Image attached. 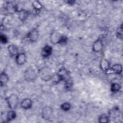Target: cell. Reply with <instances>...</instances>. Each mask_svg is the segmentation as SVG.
I'll return each mask as SVG.
<instances>
[{"mask_svg": "<svg viewBox=\"0 0 123 123\" xmlns=\"http://www.w3.org/2000/svg\"><path fill=\"white\" fill-rule=\"evenodd\" d=\"M16 113L14 110H11L3 112L1 114V119L2 122H9L15 119Z\"/></svg>", "mask_w": 123, "mask_h": 123, "instance_id": "8992f818", "label": "cell"}, {"mask_svg": "<svg viewBox=\"0 0 123 123\" xmlns=\"http://www.w3.org/2000/svg\"><path fill=\"white\" fill-rule=\"evenodd\" d=\"M121 89V85L116 82L112 83L111 86V91L113 93H116L120 91Z\"/></svg>", "mask_w": 123, "mask_h": 123, "instance_id": "d6986e66", "label": "cell"}, {"mask_svg": "<svg viewBox=\"0 0 123 123\" xmlns=\"http://www.w3.org/2000/svg\"><path fill=\"white\" fill-rule=\"evenodd\" d=\"M41 116L46 121H51L53 117V110L52 108L49 106L44 107L42 110Z\"/></svg>", "mask_w": 123, "mask_h": 123, "instance_id": "5b68a950", "label": "cell"}, {"mask_svg": "<svg viewBox=\"0 0 123 123\" xmlns=\"http://www.w3.org/2000/svg\"><path fill=\"white\" fill-rule=\"evenodd\" d=\"M9 76L6 73L3 71L1 73L0 75V83L1 86H5L8 82Z\"/></svg>", "mask_w": 123, "mask_h": 123, "instance_id": "ac0fdd59", "label": "cell"}, {"mask_svg": "<svg viewBox=\"0 0 123 123\" xmlns=\"http://www.w3.org/2000/svg\"><path fill=\"white\" fill-rule=\"evenodd\" d=\"M33 102L32 100L29 98H24L20 103L21 107L25 110H28L32 108Z\"/></svg>", "mask_w": 123, "mask_h": 123, "instance_id": "4fadbf2b", "label": "cell"}, {"mask_svg": "<svg viewBox=\"0 0 123 123\" xmlns=\"http://www.w3.org/2000/svg\"><path fill=\"white\" fill-rule=\"evenodd\" d=\"M53 51L52 48L49 45H45L44 47L42 48L41 54V56L43 58H48L52 54Z\"/></svg>", "mask_w": 123, "mask_h": 123, "instance_id": "8fae6325", "label": "cell"}, {"mask_svg": "<svg viewBox=\"0 0 123 123\" xmlns=\"http://www.w3.org/2000/svg\"><path fill=\"white\" fill-rule=\"evenodd\" d=\"M27 38L31 42L37 41L39 37V31L37 28H33L27 34Z\"/></svg>", "mask_w": 123, "mask_h": 123, "instance_id": "52a82bcc", "label": "cell"}, {"mask_svg": "<svg viewBox=\"0 0 123 123\" xmlns=\"http://www.w3.org/2000/svg\"><path fill=\"white\" fill-rule=\"evenodd\" d=\"M18 15L19 19L21 21L24 22L27 19L29 16V12L25 9H22L18 11Z\"/></svg>", "mask_w": 123, "mask_h": 123, "instance_id": "2e32d148", "label": "cell"}, {"mask_svg": "<svg viewBox=\"0 0 123 123\" xmlns=\"http://www.w3.org/2000/svg\"><path fill=\"white\" fill-rule=\"evenodd\" d=\"M110 118L108 115L103 113L99 116L98 118V122L100 123H106L109 122Z\"/></svg>", "mask_w": 123, "mask_h": 123, "instance_id": "44dd1931", "label": "cell"}, {"mask_svg": "<svg viewBox=\"0 0 123 123\" xmlns=\"http://www.w3.org/2000/svg\"><path fill=\"white\" fill-rule=\"evenodd\" d=\"M8 52L11 57H15L18 53V48L14 44H10L7 47Z\"/></svg>", "mask_w": 123, "mask_h": 123, "instance_id": "5bb4252c", "label": "cell"}, {"mask_svg": "<svg viewBox=\"0 0 123 123\" xmlns=\"http://www.w3.org/2000/svg\"><path fill=\"white\" fill-rule=\"evenodd\" d=\"M38 74L40 78L44 81H49L51 80L53 76L50 68L48 66L43 67L39 69Z\"/></svg>", "mask_w": 123, "mask_h": 123, "instance_id": "3957f363", "label": "cell"}, {"mask_svg": "<svg viewBox=\"0 0 123 123\" xmlns=\"http://www.w3.org/2000/svg\"><path fill=\"white\" fill-rule=\"evenodd\" d=\"M64 86L65 88L68 90H69L73 86V79L71 76L67 78L64 81Z\"/></svg>", "mask_w": 123, "mask_h": 123, "instance_id": "ffe728a7", "label": "cell"}, {"mask_svg": "<svg viewBox=\"0 0 123 123\" xmlns=\"http://www.w3.org/2000/svg\"><path fill=\"white\" fill-rule=\"evenodd\" d=\"M110 70L115 74H121L123 71L122 65L120 63L114 64L110 67Z\"/></svg>", "mask_w": 123, "mask_h": 123, "instance_id": "9a60e30c", "label": "cell"}, {"mask_svg": "<svg viewBox=\"0 0 123 123\" xmlns=\"http://www.w3.org/2000/svg\"><path fill=\"white\" fill-rule=\"evenodd\" d=\"M0 40L1 43L3 44H6L8 42V39L7 36L2 34H1L0 35Z\"/></svg>", "mask_w": 123, "mask_h": 123, "instance_id": "d4e9b609", "label": "cell"}, {"mask_svg": "<svg viewBox=\"0 0 123 123\" xmlns=\"http://www.w3.org/2000/svg\"><path fill=\"white\" fill-rule=\"evenodd\" d=\"M6 101L9 108L11 110H14L19 103V97L15 94H12L7 98Z\"/></svg>", "mask_w": 123, "mask_h": 123, "instance_id": "277c9868", "label": "cell"}, {"mask_svg": "<svg viewBox=\"0 0 123 123\" xmlns=\"http://www.w3.org/2000/svg\"><path fill=\"white\" fill-rule=\"evenodd\" d=\"M65 2L68 4L69 5H73L74 4V3L75 2V0H66L65 1Z\"/></svg>", "mask_w": 123, "mask_h": 123, "instance_id": "484cf974", "label": "cell"}, {"mask_svg": "<svg viewBox=\"0 0 123 123\" xmlns=\"http://www.w3.org/2000/svg\"><path fill=\"white\" fill-rule=\"evenodd\" d=\"M68 40V37L57 31L52 32L49 36V41L53 45H65Z\"/></svg>", "mask_w": 123, "mask_h": 123, "instance_id": "6da1fadb", "label": "cell"}, {"mask_svg": "<svg viewBox=\"0 0 123 123\" xmlns=\"http://www.w3.org/2000/svg\"><path fill=\"white\" fill-rule=\"evenodd\" d=\"M60 107L62 111H68L71 109V105L69 102H65L62 103Z\"/></svg>", "mask_w": 123, "mask_h": 123, "instance_id": "cb8c5ba5", "label": "cell"}, {"mask_svg": "<svg viewBox=\"0 0 123 123\" xmlns=\"http://www.w3.org/2000/svg\"><path fill=\"white\" fill-rule=\"evenodd\" d=\"M26 55L24 52H20L15 56V62L20 66L24 65L26 62Z\"/></svg>", "mask_w": 123, "mask_h": 123, "instance_id": "9c48e42d", "label": "cell"}, {"mask_svg": "<svg viewBox=\"0 0 123 123\" xmlns=\"http://www.w3.org/2000/svg\"><path fill=\"white\" fill-rule=\"evenodd\" d=\"M123 24H122L120 25H119L116 31V36L118 39L121 40L123 39Z\"/></svg>", "mask_w": 123, "mask_h": 123, "instance_id": "603a6c76", "label": "cell"}, {"mask_svg": "<svg viewBox=\"0 0 123 123\" xmlns=\"http://www.w3.org/2000/svg\"><path fill=\"white\" fill-rule=\"evenodd\" d=\"M25 79L29 82H34L38 77V74L35 70L32 67H29L26 69L24 72Z\"/></svg>", "mask_w": 123, "mask_h": 123, "instance_id": "7a4b0ae2", "label": "cell"}, {"mask_svg": "<svg viewBox=\"0 0 123 123\" xmlns=\"http://www.w3.org/2000/svg\"><path fill=\"white\" fill-rule=\"evenodd\" d=\"M103 48V43L101 38L97 39L92 44V50L95 53L100 52Z\"/></svg>", "mask_w": 123, "mask_h": 123, "instance_id": "ba28073f", "label": "cell"}, {"mask_svg": "<svg viewBox=\"0 0 123 123\" xmlns=\"http://www.w3.org/2000/svg\"><path fill=\"white\" fill-rule=\"evenodd\" d=\"M100 69L105 73H107L110 68V63L106 59H102L99 62Z\"/></svg>", "mask_w": 123, "mask_h": 123, "instance_id": "7c38bea8", "label": "cell"}, {"mask_svg": "<svg viewBox=\"0 0 123 123\" xmlns=\"http://www.w3.org/2000/svg\"><path fill=\"white\" fill-rule=\"evenodd\" d=\"M33 9L36 12H40L42 8V5L39 0H35L32 2V4Z\"/></svg>", "mask_w": 123, "mask_h": 123, "instance_id": "7402d4cb", "label": "cell"}, {"mask_svg": "<svg viewBox=\"0 0 123 123\" xmlns=\"http://www.w3.org/2000/svg\"><path fill=\"white\" fill-rule=\"evenodd\" d=\"M5 8L6 11L11 14H13L19 11L17 5L12 2H8L6 4Z\"/></svg>", "mask_w": 123, "mask_h": 123, "instance_id": "30bf717a", "label": "cell"}, {"mask_svg": "<svg viewBox=\"0 0 123 123\" xmlns=\"http://www.w3.org/2000/svg\"><path fill=\"white\" fill-rule=\"evenodd\" d=\"M120 109L118 107H114L112 109H111L108 113V116L109 117L110 120V118H113L115 119L120 116Z\"/></svg>", "mask_w": 123, "mask_h": 123, "instance_id": "e0dca14e", "label": "cell"}]
</instances>
